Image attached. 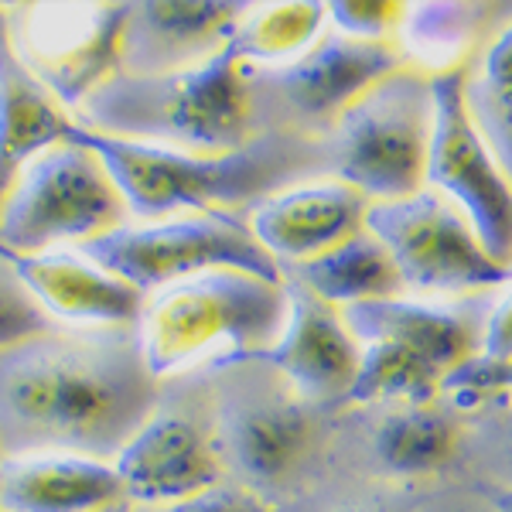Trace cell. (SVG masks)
Masks as SVG:
<instances>
[{"label": "cell", "instance_id": "6da1fadb", "mask_svg": "<svg viewBox=\"0 0 512 512\" xmlns=\"http://www.w3.org/2000/svg\"><path fill=\"white\" fill-rule=\"evenodd\" d=\"M140 328H62L0 352V458L117 461L161 403Z\"/></svg>", "mask_w": 512, "mask_h": 512}, {"label": "cell", "instance_id": "7a4b0ae2", "mask_svg": "<svg viewBox=\"0 0 512 512\" xmlns=\"http://www.w3.org/2000/svg\"><path fill=\"white\" fill-rule=\"evenodd\" d=\"M79 144L110 168L134 222H161L202 212H250L263 198L308 181L325 161L318 137L267 130L229 154H188L171 147L134 144L86 127H72Z\"/></svg>", "mask_w": 512, "mask_h": 512}, {"label": "cell", "instance_id": "3957f363", "mask_svg": "<svg viewBox=\"0 0 512 512\" xmlns=\"http://www.w3.org/2000/svg\"><path fill=\"white\" fill-rule=\"evenodd\" d=\"M86 130L134 144L188 154H229L246 147L256 130L253 65L226 45L192 69L106 82L76 113Z\"/></svg>", "mask_w": 512, "mask_h": 512}, {"label": "cell", "instance_id": "277c9868", "mask_svg": "<svg viewBox=\"0 0 512 512\" xmlns=\"http://www.w3.org/2000/svg\"><path fill=\"white\" fill-rule=\"evenodd\" d=\"M287 311V280L209 270L147 297L140 349L158 383H175L202 366L219 373L260 359L284 332Z\"/></svg>", "mask_w": 512, "mask_h": 512}, {"label": "cell", "instance_id": "5b68a950", "mask_svg": "<svg viewBox=\"0 0 512 512\" xmlns=\"http://www.w3.org/2000/svg\"><path fill=\"white\" fill-rule=\"evenodd\" d=\"M342 321L362 349L359 376L345 396L349 407L431 403L444 376L472 359L482 342V321L468 311L410 294L352 304Z\"/></svg>", "mask_w": 512, "mask_h": 512}, {"label": "cell", "instance_id": "8992f818", "mask_svg": "<svg viewBox=\"0 0 512 512\" xmlns=\"http://www.w3.org/2000/svg\"><path fill=\"white\" fill-rule=\"evenodd\" d=\"M434 89L427 72L403 65L355 99L321 137L332 178L369 202H400L427 188Z\"/></svg>", "mask_w": 512, "mask_h": 512}, {"label": "cell", "instance_id": "52a82bcc", "mask_svg": "<svg viewBox=\"0 0 512 512\" xmlns=\"http://www.w3.org/2000/svg\"><path fill=\"white\" fill-rule=\"evenodd\" d=\"M127 198L96 151L65 137L38 154L0 205V246L11 253L79 250L130 226Z\"/></svg>", "mask_w": 512, "mask_h": 512}, {"label": "cell", "instance_id": "ba28073f", "mask_svg": "<svg viewBox=\"0 0 512 512\" xmlns=\"http://www.w3.org/2000/svg\"><path fill=\"white\" fill-rule=\"evenodd\" d=\"M106 274L127 280L147 297L209 270H243V274L284 284L280 263L253 239L239 212H202L161 222H130L110 236L76 250Z\"/></svg>", "mask_w": 512, "mask_h": 512}, {"label": "cell", "instance_id": "9c48e42d", "mask_svg": "<svg viewBox=\"0 0 512 512\" xmlns=\"http://www.w3.org/2000/svg\"><path fill=\"white\" fill-rule=\"evenodd\" d=\"M127 0H18L0 4L18 62L76 113L123 72Z\"/></svg>", "mask_w": 512, "mask_h": 512}, {"label": "cell", "instance_id": "30bf717a", "mask_svg": "<svg viewBox=\"0 0 512 512\" xmlns=\"http://www.w3.org/2000/svg\"><path fill=\"white\" fill-rule=\"evenodd\" d=\"M366 233L390 253L407 294L458 297L499 291L512 280L506 263L485 253L458 205L434 188H420L400 202H373L366 212Z\"/></svg>", "mask_w": 512, "mask_h": 512}, {"label": "cell", "instance_id": "8fae6325", "mask_svg": "<svg viewBox=\"0 0 512 512\" xmlns=\"http://www.w3.org/2000/svg\"><path fill=\"white\" fill-rule=\"evenodd\" d=\"M216 386V448L222 468L250 485V492L287 482L315 441L311 403H304L274 369L260 362L219 369Z\"/></svg>", "mask_w": 512, "mask_h": 512}, {"label": "cell", "instance_id": "7c38bea8", "mask_svg": "<svg viewBox=\"0 0 512 512\" xmlns=\"http://www.w3.org/2000/svg\"><path fill=\"white\" fill-rule=\"evenodd\" d=\"M434 134L427 188L441 192L472 222L485 253L512 263V185L465 110V65L431 76ZM512 270V267H509Z\"/></svg>", "mask_w": 512, "mask_h": 512}, {"label": "cell", "instance_id": "4fadbf2b", "mask_svg": "<svg viewBox=\"0 0 512 512\" xmlns=\"http://www.w3.org/2000/svg\"><path fill=\"white\" fill-rule=\"evenodd\" d=\"M403 65L407 59L393 41H352L328 31L301 59L263 72L253 69V96L274 99L287 120L284 130L318 137L335 127L355 99Z\"/></svg>", "mask_w": 512, "mask_h": 512}, {"label": "cell", "instance_id": "5bb4252c", "mask_svg": "<svg viewBox=\"0 0 512 512\" xmlns=\"http://www.w3.org/2000/svg\"><path fill=\"white\" fill-rule=\"evenodd\" d=\"M113 468L137 509H171L188 502L222 485L226 472L212 420H202L195 410L168 400L164 390L158 410L117 454Z\"/></svg>", "mask_w": 512, "mask_h": 512}, {"label": "cell", "instance_id": "9a60e30c", "mask_svg": "<svg viewBox=\"0 0 512 512\" xmlns=\"http://www.w3.org/2000/svg\"><path fill=\"white\" fill-rule=\"evenodd\" d=\"M287 294H291V311H287L284 332L256 362L274 369L311 407L345 403L359 376V342L338 308L301 291L291 280H287Z\"/></svg>", "mask_w": 512, "mask_h": 512}, {"label": "cell", "instance_id": "2e32d148", "mask_svg": "<svg viewBox=\"0 0 512 512\" xmlns=\"http://www.w3.org/2000/svg\"><path fill=\"white\" fill-rule=\"evenodd\" d=\"M369 205L366 195L338 178H308L263 198L246 212V226L280 270H287L366 233Z\"/></svg>", "mask_w": 512, "mask_h": 512}, {"label": "cell", "instance_id": "e0dca14e", "mask_svg": "<svg viewBox=\"0 0 512 512\" xmlns=\"http://www.w3.org/2000/svg\"><path fill=\"white\" fill-rule=\"evenodd\" d=\"M250 4L229 0H140L123 28V72L161 76L192 69L233 41Z\"/></svg>", "mask_w": 512, "mask_h": 512}, {"label": "cell", "instance_id": "ac0fdd59", "mask_svg": "<svg viewBox=\"0 0 512 512\" xmlns=\"http://www.w3.org/2000/svg\"><path fill=\"white\" fill-rule=\"evenodd\" d=\"M0 260L62 328H140L147 294L82 260L76 250L11 253L0 246Z\"/></svg>", "mask_w": 512, "mask_h": 512}, {"label": "cell", "instance_id": "d6986e66", "mask_svg": "<svg viewBox=\"0 0 512 512\" xmlns=\"http://www.w3.org/2000/svg\"><path fill=\"white\" fill-rule=\"evenodd\" d=\"M113 461L82 454H18L0 458V509L4 512H96L123 502Z\"/></svg>", "mask_w": 512, "mask_h": 512}, {"label": "cell", "instance_id": "ffe728a7", "mask_svg": "<svg viewBox=\"0 0 512 512\" xmlns=\"http://www.w3.org/2000/svg\"><path fill=\"white\" fill-rule=\"evenodd\" d=\"M76 120L18 62L0 14V205L38 154L62 144Z\"/></svg>", "mask_w": 512, "mask_h": 512}, {"label": "cell", "instance_id": "44dd1931", "mask_svg": "<svg viewBox=\"0 0 512 512\" xmlns=\"http://www.w3.org/2000/svg\"><path fill=\"white\" fill-rule=\"evenodd\" d=\"M284 280H291L301 291L315 294L318 301L345 311L352 304L386 301V297H403V280L390 253L383 250L376 236L359 233L349 243L315 256L308 263L284 270Z\"/></svg>", "mask_w": 512, "mask_h": 512}, {"label": "cell", "instance_id": "7402d4cb", "mask_svg": "<svg viewBox=\"0 0 512 512\" xmlns=\"http://www.w3.org/2000/svg\"><path fill=\"white\" fill-rule=\"evenodd\" d=\"M332 31L328 4L294 0V4H250L233 35V52L253 69H277L318 45Z\"/></svg>", "mask_w": 512, "mask_h": 512}, {"label": "cell", "instance_id": "603a6c76", "mask_svg": "<svg viewBox=\"0 0 512 512\" xmlns=\"http://www.w3.org/2000/svg\"><path fill=\"white\" fill-rule=\"evenodd\" d=\"M465 110L512 185V21L465 62Z\"/></svg>", "mask_w": 512, "mask_h": 512}, {"label": "cell", "instance_id": "cb8c5ba5", "mask_svg": "<svg viewBox=\"0 0 512 512\" xmlns=\"http://www.w3.org/2000/svg\"><path fill=\"white\" fill-rule=\"evenodd\" d=\"M458 448V431L451 417L431 403L393 407L379 420L373 434V451L379 465L393 475H427L444 468Z\"/></svg>", "mask_w": 512, "mask_h": 512}, {"label": "cell", "instance_id": "d4e9b609", "mask_svg": "<svg viewBox=\"0 0 512 512\" xmlns=\"http://www.w3.org/2000/svg\"><path fill=\"white\" fill-rule=\"evenodd\" d=\"M482 14V4H407V18L400 24L403 59H414L427 76L461 69L475 31L482 28Z\"/></svg>", "mask_w": 512, "mask_h": 512}, {"label": "cell", "instance_id": "484cf974", "mask_svg": "<svg viewBox=\"0 0 512 512\" xmlns=\"http://www.w3.org/2000/svg\"><path fill=\"white\" fill-rule=\"evenodd\" d=\"M52 332H62V325L45 308H38L35 297L24 291L11 267L0 260V352Z\"/></svg>", "mask_w": 512, "mask_h": 512}, {"label": "cell", "instance_id": "4316f807", "mask_svg": "<svg viewBox=\"0 0 512 512\" xmlns=\"http://www.w3.org/2000/svg\"><path fill=\"white\" fill-rule=\"evenodd\" d=\"M403 18H407V4H393V0H338V4H328L332 31L352 41H390L393 35H400Z\"/></svg>", "mask_w": 512, "mask_h": 512}, {"label": "cell", "instance_id": "83f0119b", "mask_svg": "<svg viewBox=\"0 0 512 512\" xmlns=\"http://www.w3.org/2000/svg\"><path fill=\"white\" fill-rule=\"evenodd\" d=\"M478 352L489 355L495 362L512 359V280L499 287V297L492 301L489 315L482 318V342Z\"/></svg>", "mask_w": 512, "mask_h": 512}, {"label": "cell", "instance_id": "f1b7e54d", "mask_svg": "<svg viewBox=\"0 0 512 512\" xmlns=\"http://www.w3.org/2000/svg\"><path fill=\"white\" fill-rule=\"evenodd\" d=\"M161 512H274L267 502L250 489H229V485H216V489L195 495L188 502H178Z\"/></svg>", "mask_w": 512, "mask_h": 512}, {"label": "cell", "instance_id": "f546056e", "mask_svg": "<svg viewBox=\"0 0 512 512\" xmlns=\"http://www.w3.org/2000/svg\"><path fill=\"white\" fill-rule=\"evenodd\" d=\"M485 499L495 512H512V489L509 485H489L485 489Z\"/></svg>", "mask_w": 512, "mask_h": 512}, {"label": "cell", "instance_id": "4dcf8cb0", "mask_svg": "<svg viewBox=\"0 0 512 512\" xmlns=\"http://www.w3.org/2000/svg\"><path fill=\"white\" fill-rule=\"evenodd\" d=\"M96 512H140V509L130 499H123V502H113V506H103V509H96Z\"/></svg>", "mask_w": 512, "mask_h": 512}, {"label": "cell", "instance_id": "1f68e13d", "mask_svg": "<svg viewBox=\"0 0 512 512\" xmlns=\"http://www.w3.org/2000/svg\"><path fill=\"white\" fill-rule=\"evenodd\" d=\"M502 386H506V390L512 393V359L506 362V379H502Z\"/></svg>", "mask_w": 512, "mask_h": 512}, {"label": "cell", "instance_id": "d6a6232c", "mask_svg": "<svg viewBox=\"0 0 512 512\" xmlns=\"http://www.w3.org/2000/svg\"><path fill=\"white\" fill-rule=\"evenodd\" d=\"M0 512H4V509H0Z\"/></svg>", "mask_w": 512, "mask_h": 512}, {"label": "cell", "instance_id": "836d02e7", "mask_svg": "<svg viewBox=\"0 0 512 512\" xmlns=\"http://www.w3.org/2000/svg\"><path fill=\"white\" fill-rule=\"evenodd\" d=\"M509 267H512V263H509Z\"/></svg>", "mask_w": 512, "mask_h": 512}]
</instances>
